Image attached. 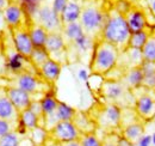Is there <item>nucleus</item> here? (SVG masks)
I'll use <instances>...</instances> for the list:
<instances>
[{
    "label": "nucleus",
    "instance_id": "c756f323",
    "mask_svg": "<svg viewBox=\"0 0 155 146\" xmlns=\"http://www.w3.org/2000/svg\"><path fill=\"white\" fill-rule=\"evenodd\" d=\"M149 31L148 30H143V31H138L134 33L129 37V42H128V47L129 48H135V49H142L143 46L146 44V42L149 38Z\"/></svg>",
    "mask_w": 155,
    "mask_h": 146
},
{
    "label": "nucleus",
    "instance_id": "ddd939ff",
    "mask_svg": "<svg viewBox=\"0 0 155 146\" xmlns=\"http://www.w3.org/2000/svg\"><path fill=\"white\" fill-rule=\"evenodd\" d=\"M5 93L7 96V98L10 99V102L12 103V106L16 108L18 113H21L24 110L29 109L34 97L28 93L26 91L15 88V86H8L5 89Z\"/></svg>",
    "mask_w": 155,
    "mask_h": 146
},
{
    "label": "nucleus",
    "instance_id": "09e8293b",
    "mask_svg": "<svg viewBox=\"0 0 155 146\" xmlns=\"http://www.w3.org/2000/svg\"><path fill=\"white\" fill-rule=\"evenodd\" d=\"M152 9H153V11H154V13H155V0L153 1V4H152Z\"/></svg>",
    "mask_w": 155,
    "mask_h": 146
},
{
    "label": "nucleus",
    "instance_id": "a878e982",
    "mask_svg": "<svg viewBox=\"0 0 155 146\" xmlns=\"http://www.w3.org/2000/svg\"><path fill=\"white\" fill-rule=\"evenodd\" d=\"M62 35L64 37L67 44L72 43L73 41H75L77 38H79L80 36H82L85 34L82 26L80 25L79 22H74V23H69L62 26Z\"/></svg>",
    "mask_w": 155,
    "mask_h": 146
},
{
    "label": "nucleus",
    "instance_id": "dca6fc26",
    "mask_svg": "<svg viewBox=\"0 0 155 146\" xmlns=\"http://www.w3.org/2000/svg\"><path fill=\"white\" fill-rule=\"evenodd\" d=\"M61 71H62V65L53 59H48L37 70L39 77L50 85H53L58 82Z\"/></svg>",
    "mask_w": 155,
    "mask_h": 146
},
{
    "label": "nucleus",
    "instance_id": "412c9836",
    "mask_svg": "<svg viewBox=\"0 0 155 146\" xmlns=\"http://www.w3.org/2000/svg\"><path fill=\"white\" fill-rule=\"evenodd\" d=\"M74 125L77 126V128L79 129V132L82 134H88V133H94L97 129V123L96 121L88 116L87 114L82 113V111H78L73 119Z\"/></svg>",
    "mask_w": 155,
    "mask_h": 146
},
{
    "label": "nucleus",
    "instance_id": "473e14b6",
    "mask_svg": "<svg viewBox=\"0 0 155 146\" xmlns=\"http://www.w3.org/2000/svg\"><path fill=\"white\" fill-rule=\"evenodd\" d=\"M24 137L25 135L23 133H20L18 129L10 132L8 134L0 137V146H17Z\"/></svg>",
    "mask_w": 155,
    "mask_h": 146
},
{
    "label": "nucleus",
    "instance_id": "5701e85b",
    "mask_svg": "<svg viewBox=\"0 0 155 146\" xmlns=\"http://www.w3.org/2000/svg\"><path fill=\"white\" fill-rule=\"evenodd\" d=\"M140 67L143 72L142 86L150 89V90H155V62L142 61Z\"/></svg>",
    "mask_w": 155,
    "mask_h": 146
},
{
    "label": "nucleus",
    "instance_id": "7c9ffc66",
    "mask_svg": "<svg viewBox=\"0 0 155 146\" xmlns=\"http://www.w3.org/2000/svg\"><path fill=\"white\" fill-rule=\"evenodd\" d=\"M26 135L31 139V141L35 144V146H42L47 140H48V138H49L48 130L44 127H39V126L36 128H34V129L30 130V132H28Z\"/></svg>",
    "mask_w": 155,
    "mask_h": 146
},
{
    "label": "nucleus",
    "instance_id": "9d476101",
    "mask_svg": "<svg viewBox=\"0 0 155 146\" xmlns=\"http://www.w3.org/2000/svg\"><path fill=\"white\" fill-rule=\"evenodd\" d=\"M122 121V108L114 103H107L103 109L99 110L97 123L104 129H115L120 126Z\"/></svg>",
    "mask_w": 155,
    "mask_h": 146
},
{
    "label": "nucleus",
    "instance_id": "c03bdc74",
    "mask_svg": "<svg viewBox=\"0 0 155 146\" xmlns=\"http://www.w3.org/2000/svg\"><path fill=\"white\" fill-rule=\"evenodd\" d=\"M12 0H0V13L10 5V2H11Z\"/></svg>",
    "mask_w": 155,
    "mask_h": 146
},
{
    "label": "nucleus",
    "instance_id": "f3484780",
    "mask_svg": "<svg viewBox=\"0 0 155 146\" xmlns=\"http://www.w3.org/2000/svg\"><path fill=\"white\" fill-rule=\"evenodd\" d=\"M81 13V5L78 2L77 0H68L64 9L60 13V19L62 23V26L69 23L79 22Z\"/></svg>",
    "mask_w": 155,
    "mask_h": 146
},
{
    "label": "nucleus",
    "instance_id": "20e7f679",
    "mask_svg": "<svg viewBox=\"0 0 155 146\" xmlns=\"http://www.w3.org/2000/svg\"><path fill=\"white\" fill-rule=\"evenodd\" d=\"M1 42H2V52H4V59H5L6 67L13 75L19 74V73L38 74L35 66L31 64L30 59L19 54L18 50L16 49L12 36H11V33H10V29H8L7 37L2 35Z\"/></svg>",
    "mask_w": 155,
    "mask_h": 146
},
{
    "label": "nucleus",
    "instance_id": "c85d7f7f",
    "mask_svg": "<svg viewBox=\"0 0 155 146\" xmlns=\"http://www.w3.org/2000/svg\"><path fill=\"white\" fill-rule=\"evenodd\" d=\"M23 9L25 16L29 19L34 17V15L37 12L39 7L47 1V0H16Z\"/></svg>",
    "mask_w": 155,
    "mask_h": 146
},
{
    "label": "nucleus",
    "instance_id": "7ed1b4c3",
    "mask_svg": "<svg viewBox=\"0 0 155 146\" xmlns=\"http://www.w3.org/2000/svg\"><path fill=\"white\" fill-rule=\"evenodd\" d=\"M119 54V50L111 43L104 40L96 41L90 64V70L92 74L104 77L107 72L114 70L118 65Z\"/></svg>",
    "mask_w": 155,
    "mask_h": 146
},
{
    "label": "nucleus",
    "instance_id": "b1692460",
    "mask_svg": "<svg viewBox=\"0 0 155 146\" xmlns=\"http://www.w3.org/2000/svg\"><path fill=\"white\" fill-rule=\"evenodd\" d=\"M143 132H144L143 125L140 123L138 121H136V122H133V123H129V125L124 126L122 137L124 139H127L128 141H130L131 144H135L136 141L143 135Z\"/></svg>",
    "mask_w": 155,
    "mask_h": 146
},
{
    "label": "nucleus",
    "instance_id": "6ab92c4d",
    "mask_svg": "<svg viewBox=\"0 0 155 146\" xmlns=\"http://www.w3.org/2000/svg\"><path fill=\"white\" fill-rule=\"evenodd\" d=\"M39 126V117L34 114L30 109H26L19 113L18 117V130L24 135L28 134V132L32 130L34 128Z\"/></svg>",
    "mask_w": 155,
    "mask_h": 146
},
{
    "label": "nucleus",
    "instance_id": "9b49d317",
    "mask_svg": "<svg viewBox=\"0 0 155 146\" xmlns=\"http://www.w3.org/2000/svg\"><path fill=\"white\" fill-rule=\"evenodd\" d=\"M10 33H11L15 47L18 50V53L29 59L34 50V46H32L31 38L28 31V23L24 25H20L18 28L10 29Z\"/></svg>",
    "mask_w": 155,
    "mask_h": 146
},
{
    "label": "nucleus",
    "instance_id": "37998d69",
    "mask_svg": "<svg viewBox=\"0 0 155 146\" xmlns=\"http://www.w3.org/2000/svg\"><path fill=\"white\" fill-rule=\"evenodd\" d=\"M17 146H35V144L31 141V139H30L28 135H25V137L20 140V143Z\"/></svg>",
    "mask_w": 155,
    "mask_h": 146
},
{
    "label": "nucleus",
    "instance_id": "6e6552de",
    "mask_svg": "<svg viewBox=\"0 0 155 146\" xmlns=\"http://www.w3.org/2000/svg\"><path fill=\"white\" fill-rule=\"evenodd\" d=\"M49 138L58 144L79 140L81 133L79 132L73 121H58V123L48 130Z\"/></svg>",
    "mask_w": 155,
    "mask_h": 146
},
{
    "label": "nucleus",
    "instance_id": "f03ea898",
    "mask_svg": "<svg viewBox=\"0 0 155 146\" xmlns=\"http://www.w3.org/2000/svg\"><path fill=\"white\" fill-rule=\"evenodd\" d=\"M130 35L131 34L124 15L118 12L116 9L107 10V17L101 31L100 40L111 43L119 50V53H122L128 48Z\"/></svg>",
    "mask_w": 155,
    "mask_h": 146
},
{
    "label": "nucleus",
    "instance_id": "4be33fe9",
    "mask_svg": "<svg viewBox=\"0 0 155 146\" xmlns=\"http://www.w3.org/2000/svg\"><path fill=\"white\" fill-rule=\"evenodd\" d=\"M120 82L130 90V89H138L142 86L143 83V72L141 70L140 66L131 67L129 68L127 72L124 73V75L122 77Z\"/></svg>",
    "mask_w": 155,
    "mask_h": 146
},
{
    "label": "nucleus",
    "instance_id": "79ce46f5",
    "mask_svg": "<svg viewBox=\"0 0 155 146\" xmlns=\"http://www.w3.org/2000/svg\"><path fill=\"white\" fill-rule=\"evenodd\" d=\"M78 75H79V79L80 80H82V82H85V83H87L88 82V78H90V73L87 70H80L79 73H78Z\"/></svg>",
    "mask_w": 155,
    "mask_h": 146
},
{
    "label": "nucleus",
    "instance_id": "39448f33",
    "mask_svg": "<svg viewBox=\"0 0 155 146\" xmlns=\"http://www.w3.org/2000/svg\"><path fill=\"white\" fill-rule=\"evenodd\" d=\"M10 86H15L26 91L34 97V99L36 95L44 96L48 91L53 90V85L43 80L38 74L32 73H19L13 75V78L10 80Z\"/></svg>",
    "mask_w": 155,
    "mask_h": 146
},
{
    "label": "nucleus",
    "instance_id": "423d86ee",
    "mask_svg": "<svg viewBox=\"0 0 155 146\" xmlns=\"http://www.w3.org/2000/svg\"><path fill=\"white\" fill-rule=\"evenodd\" d=\"M103 96L109 101V103H114L119 106L122 109L124 107L130 106L129 97H131L130 90L120 82V80H104L100 88Z\"/></svg>",
    "mask_w": 155,
    "mask_h": 146
},
{
    "label": "nucleus",
    "instance_id": "a18cd8bd",
    "mask_svg": "<svg viewBox=\"0 0 155 146\" xmlns=\"http://www.w3.org/2000/svg\"><path fill=\"white\" fill-rule=\"evenodd\" d=\"M60 146H81L79 140H73V141H68V143H63L60 144Z\"/></svg>",
    "mask_w": 155,
    "mask_h": 146
},
{
    "label": "nucleus",
    "instance_id": "58836bf2",
    "mask_svg": "<svg viewBox=\"0 0 155 146\" xmlns=\"http://www.w3.org/2000/svg\"><path fill=\"white\" fill-rule=\"evenodd\" d=\"M29 109L31 110L34 114H36L39 119L43 116L42 107H41V102H39V99H32V102H31V104H30Z\"/></svg>",
    "mask_w": 155,
    "mask_h": 146
},
{
    "label": "nucleus",
    "instance_id": "49530a36",
    "mask_svg": "<svg viewBox=\"0 0 155 146\" xmlns=\"http://www.w3.org/2000/svg\"><path fill=\"white\" fill-rule=\"evenodd\" d=\"M42 146H60V144L56 143V141H54V140H51L50 138H48V140H47Z\"/></svg>",
    "mask_w": 155,
    "mask_h": 146
},
{
    "label": "nucleus",
    "instance_id": "c9c22d12",
    "mask_svg": "<svg viewBox=\"0 0 155 146\" xmlns=\"http://www.w3.org/2000/svg\"><path fill=\"white\" fill-rule=\"evenodd\" d=\"M81 146H101V140L98 138L94 133L82 134L79 139Z\"/></svg>",
    "mask_w": 155,
    "mask_h": 146
},
{
    "label": "nucleus",
    "instance_id": "4468645a",
    "mask_svg": "<svg viewBox=\"0 0 155 146\" xmlns=\"http://www.w3.org/2000/svg\"><path fill=\"white\" fill-rule=\"evenodd\" d=\"M128 28L130 30V34L138 33V31H143L147 30L148 26V22L146 18V15L142 10L140 9H129V11L124 15Z\"/></svg>",
    "mask_w": 155,
    "mask_h": 146
},
{
    "label": "nucleus",
    "instance_id": "2eb2a0df",
    "mask_svg": "<svg viewBox=\"0 0 155 146\" xmlns=\"http://www.w3.org/2000/svg\"><path fill=\"white\" fill-rule=\"evenodd\" d=\"M135 113L143 120L155 117V99L149 95H141L135 101Z\"/></svg>",
    "mask_w": 155,
    "mask_h": 146
},
{
    "label": "nucleus",
    "instance_id": "f8f14e48",
    "mask_svg": "<svg viewBox=\"0 0 155 146\" xmlns=\"http://www.w3.org/2000/svg\"><path fill=\"white\" fill-rule=\"evenodd\" d=\"M1 13L4 17V22L6 23L8 29L18 28L29 22V18L25 16L23 9L20 7V5L16 0H12L10 2V5Z\"/></svg>",
    "mask_w": 155,
    "mask_h": 146
},
{
    "label": "nucleus",
    "instance_id": "aec40b11",
    "mask_svg": "<svg viewBox=\"0 0 155 146\" xmlns=\"http://www.w3.org/2000/svg\"><path fill=\"white\" fill-rule=\"evenodd\" d=\"M28 31H29L34 48H44L49 33L44 28H42L37 23H35L30 19L28 22Z\"/></svg>",
    "mask_w": 155,
    "mask_h": 146
},
{
    "label": "nucleus",
    "instance_id": "f257e3e1",
    "mask_svg": "<svg viewBox=\"0 0 155 146\" xmlns=\"http://www.w3.org/2000/svg\"><path fill=\"white\" fill-rule=\"evenodd\" d=\"M107 17L104 0H82L79 23L86 35L94 41L100 40L101 31Z\"/></svg>",
    "mask_w": 155,
    "mask_h": 146
},
{
    "label": "nucleus",
    "instance_id": "2f4dec72",
    "mask_svg": "<svg viewBox=\"0 0 155 146\" xmlns=\"http://www.w3.org/2000/svg\"><path fill=\"white\" fill-rule=\"evenodd\" d=\"M29 59H30L31 64L35 66V68L38 70L48 59H50V56L48 54V52L45 50V48H34Z\"/></svg>",
    "mask_w": 155,
    "mask_h": 146
},
{
    "label": "nucleus",
    "instance_id": "e433bc0d",
    "mask_svg": "<svg viewBox=\"0 0 155 146\" xmlns=\"http://www.w3.org/2000/svg\"><path fill=\"white\" fill-rule=\"evenodd\" d=\"M17 129H18L17 123H13V122H10L7 120L0 119V137H2L5 134H8L10 132L17 130Z\"/></svg>",
    "mask_w": 155,
    "mask_h": 146
},
{
    "label": "nucleus",
    "instance_id": "a19ab883",
    "mask_svg": "<svg viewBox=\"0 0 155 146\" xmlns=\"http://www.w3.org/2000/svg\"><path fill=\"white\" fill-rule=\"evenodd\" d=\"M135 144L136 146H152V135L143 134Z\"/></svg>",
    "mask_w": 155,
    "mask_h": 146
},
{
    "label": "nucleus",
    "instance_id": "72a5a7b5",
    "mask_svg": "<svg viewBox=\"0 0 155 146\" xmlns=\"http://www.w3.org/2000/svg\"><path fill=\"white\" fill-rule=\"evenodd\" d=\"M143 61L155 62V36H149L148 41L141 49Z\"/></svg>",
    "mask_w": 155,
    "mask_h": 146
},
{
    "label": "nucleus",
    "instance_id": "0eeeda50",
    "mask_svg": "<svg viewBox=\"0 0 155 146\" xmlns=\"http://www.w3.org/2000/svg\"><path fill=\"white\" fill-rule=\"evenodd\" d=\"M35 23H37L42 28H44L48 33H61L62 31V23L60 19V15L56 13L49 2H44L37 12L34 15V17L30 19Z\"/></svg>",
    "mask_w": 155,
    "mask_h": 146
},
{
    "label": "nucleus",
    "instance_id": "1a4fd4ad",
    "mask_svg": "<svg viewBox=\"0 0 155 146\" xmlns=\"http://www.w3.org/2000/svg\"><path fill=\"white\" fill-rule=\"evenodd\" d=\"M44 48L48 52L50 59L58 61V64L62 65V62L67 60L68 47H67V42L62 35V33H49Z\"/></svg>",
    "mask_w": 155,
    "mask_h": 146
},
{
    "label": "nucleus",
    "instance_id": "de8ad7c7",
    "mask_svg": "<svg viewBox=\"0 0 155 146\" xmlns=\"http://www.w3.org/2000/svg\"><path fill=\"white\" fill-rule=\"evenodd\" d=\"M152 144H153V146H155V132L152 134Z\"/></svg>",
    "mask_w": 155,
    "mask_h": 146
},
{
    "label": "nucleus",
    "instance_id": "393cba45",
    "mask_svg": "<svg viewBox=\"0 0 155 146\" xmlns=\"http://www.w3.org/2000/svg\"><path fill=\"white\" fill-rule=\"evenodd\" d=\"M39 102H41L43 116H48V115L55 113V110L58 108V104L60 101L56 98L54 90H50V91H48L41 99H39Z\"/></svg>",
    "mask_w": 155,
    "mask_h": 146
},
{
    "label": "nucleus",
    "instance_id": "cd10ccee",
    "mask_svg": "<svg viewBox=\"0 0 155 146\" xmlns=\"http://www.w3.org/2000/svg\"><path fill=\"white\" fill-rule=\"evenodd\" d=\"M77 114V109L71 107L64 102H58V108L55 110V115L58 121H73Z\"/></svg>",
    "mask_w": 155,
    "mask_h": 146
},
{
    "label": "nucleus",
    "instance_id": "4c0bfd02",
    "mask_svg": "<svg viewBox=\"0 0 155 146\" xmlns=\"http://www.w3.org/2000/svg\"><path fill=\"white\" fill-rule=\"evenodd\" d=\"M119 138L120 137L115 133H110L101 140V146H118L119 145Z\"/></svg>",
    "mask_w": 155,
    "mask_h": 146
},
{
    "label": "nucleus",
    "instance_id": "bb28decb",
    "mask_svg": "<svg viewBox=\"0 0 155 146\" xmlns=\"http://www.w3.org/2000/svg\"><path fill=\"white\" fill-rule=\"evenodd\" d=\"M94 42H96V41H94L93 38H91L88 35L84 34L82 36H80L79 38H77L75 41H73L72 43H69V44H72V46L75 48V50H77L78 53H80V54H86V53H90V52L93 50Z\"/></svg>",
    "mask_w": 155,
    "mask_h": 146
},
{
    "label": "nucleus",
    "instance_id": "ea45409f",
    "mask_svg": "<svg viewBox=\"0 0 155 146\" xmlns=\"http://www.w3.org/2000/svg\"><path fill=\"white\" fill-rule=\"evenodd\" d=\"M67 1H68V0H53L51 6H53L54 11H55L56 13H58V15H60V13L62 12V10L64 9V6H66Z\"/></svg>",
    "mask_w": 155,
    "mask_h": 146
},
{
    "label": "nucleus",
    "instance_id": "a211bd4d",
    "mask_svg": "<svg viewBox=\"0 0 155 146\" xmlns=\"http://www.w3.org/2000/svg\"><path fill=\"white\" fill-rule=\"evenodd\" d=\"M18 117L19 113L16 110V108L12 106L10 99L7 98L5 90L0 92V119L7 120L10 122L18 125Z\"/></svg>",
    "mask_w": 155,
    "mask_h": 146
},
{
    "label": "nucleus",
    "instance_id": "f704fd0d",
    "mask_svg": "<svg viewBox=\"0 0 155 146\" xmlns=\"http://www.w3.org/2000/svg\"><path fill=\"white\" fill-rule=\"evenodd\" d=\"M127 55L128 57V61L130 62V67H136V66H140L143 61V57H142V52L141 49H135V48H127L124 52H122Z\"/></svg>",
    "mask_w": 155,
    "mask_h": 146
}]
</instances>
